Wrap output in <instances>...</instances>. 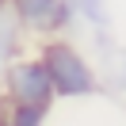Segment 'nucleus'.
I'll use <instances>...</instances> for the list:
<instances>
[{
  "mask_svg": "<svg viewBox=\"0 0 126 126\" xmlns=\"http://www.w3.org/2000/svg\"><path fill=\"white\" fill-rule=\"evenodd\" d=\"M0 4H8V0H0Z\"/></svg>",
  "mask_w": 126,
  "mask_h": 126,
  "instance_id": "nucleus-7",
  "label": "nucleus"
},
{
  "mask_svg": "<svg viewBox=\"0 0 126 126\" xmlns=\"http://www.w3.org/2000/svg\"><path fill=\"white\" fill-rule=\"evenodd\" d=\"M38 61H42V69L50 77L54 99H84V95H92L99 88L95 69L88 65V57L73 42L57 38V34H46L38 42Z\"/></svg>",
  "mask_w": 126,
  "mask_h": 126,
  "instance_id": "nucleus-1",
  "label": "nucleus"
},
{
  "mask_svg": "<svg viewBox=\"0 0 126 126\" xmlns=\"http://www.w3.org/2000/svg\"><path fill=\"white\" fill-rule=\"evenodd\" d=\"M16 50H19V23L8 4H0V69L8 57H16Z\"/></svg>",
  "mask_w": 126,
  "mask_h": 126,
  "instance_id": "nucleus-4",
  "label": "nucleus"
},
{
  "mask_svg": "<svg viewBox=\"0 0 126 126\" xmlns=\"http://www.w3.org/2000/svg\"><path fill=\"white\" fill-rule=\"evenodd\" d=\"M46 118H50V107H38V103H8L4 122L8 126H42Z\"/></svg>",
  "mask_w": 126,
  "mask_h": 126,
  "instance_id": "nucleus-5",
  "label": "nucleus"
},
{
  "mask_svg": "<svg viewBox=\"0 0 126 126\" xmlns=\"http://www.w3.org/2000/svg\"><path fill=\"white\" fill-rule=\"evenodd\" d=\"M0 84L8 103H38V107H54V88L42 69L38 54L34 57H8L0 69Z\"/></svg>",
  "mask_w": 126,
  "mask_h": 126,
  "instance_id": "nucleus-2",
  "label": "nucleus"
},
{
  "mask_svg": "<svg viewBox=\"0 0 126 126\" xmlns=\"http://www.w3.org/2000/svg\"><path fill=\"white\" fill-rule=\"evenodd\" d=\"M0 122H4V115H0Z\"/></svg>",
  "mask_w": 126,
  "mask_h": 126,
  "instance_id": "nucleus-8",
  "label": "nucleus"
},
{
  "mask_svg": "<svg viewBox=\"0 0 126 126\" xmlns=\"http://www.w3.org/2000/svg\"><path fill=\"white\" fill-rule=\"evenodd\" d=\"M12 16H16L19 31L27 34H38V38H46V34H61L65 27L73 23V0H8Z\"/></svg>",
  "mask_w": 126,
  "mask_h": 126,
  "instance_id": "nucleus-3",
  "label": "nucleus"
},
{
  "mask_svg": "<svg viewBox=\"0 0 126 126\" xmlns=\"http://www.w3.org/2000/svg\"><path fill=\"white\" fill-rule=\"evenodd\" d=\"M73 16L88 19L92 27H107V23H111V12H107V0H73Z\"/></svg>",
  "mask_w": 126,
  "mask_h": 126,
  "instance_id": "nucleus-6",
  "label": "nucleus"
}]
</instances>
